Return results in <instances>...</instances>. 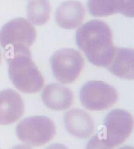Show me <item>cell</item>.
Instances as JSON below:
<instances>
[{
    "label": "cell",
    "mask_w": 134,
    "mask_h": 149,
    "mask_svg": "<svg viewBox=\"0 0 134 149\" xmlns=\"http://www.w3.org/2000/svg\"><path fill=\"white\" fill-rule=\"evenodd\" d=\"M76 43L87 59L94 65L106 67L113 58L116 47L112 32L105 22L93 20L78 28Z\"/></svg>",
    "instance_id": "obj_1"
},
{
    "label": "cell",
    "mask_w": 134,
    "mask_h": 149,
    "mask_svg": "<svg viewBox=\"0 0 134 149\" xmlns=\"http://www.w3.org/2000/svg\"><path fill=\"white\" fill-rule=\"evenodd\" d=\"M9 76L16 89L24 93L38 92L44 78L32 58L30 50L6 53Z\"/></svg>",
    "instance_id": "obj_2"
},
{
    "label": "cell",
    "mask_w": 134,
    "mask_h": 149,
    "mask_svg": "<svg viewBox=\"0 0 134 149\" xmlns=\"http://www.w3.org/2000/svg\"><path fill=\"white\" fill-rule=\"evenodd\" d=\"M36 38V31L32 23L23 17L11 20L0 30V45L6 53L27 51Z\"/></svg>",
    "instance_id": "obj_3"
},
{
    "label": "cell",
    "mask_w": 134,
    "mask_h": 149,
    "mask_svg": "<svg viewBox=\"0 0 134 149\" xmlns=\"http://www.w3.org/2000/svg\"><path fill=\"white\" fill-rule=\"evenodd\" d=\"M133 130V118L128 111L115 109L105 118L98 135L107 146H119L129 138Z\"/></svg>",
    "instance_id": "obj_4"
},
{
    "label": "cell",
    "mask_w": 134,
    "mask_h": 149,
    "mask_svg": "<svg viewBox=\"0 0 134 149\" xmlns=\"http://www.w3.org/2000/svg\"><path fill=\"white\" fill-rule=\"evenodd\" d=\"M16 132L21 142L32 147H39L54 138L56 127L53 120L48 117L32 116L19 122Z\"/></svg>",
    "instance_id": "obj_5"
},
{
    "label": "cell",
    "mask_w": 134,
    "mask_h": 149,
    "mask_svg": "<svg viewBox=\"0 0 134 149\" xmlns=\"http://www.w3.org/2000/svg\"><path fill=\"white\" fill-rule=\"evenodd\" d=\"M55 78L62 84H71L76 81L84 67V59L80 52L71 48L60 49L50 58Z\"/></svg>",
    "instance_id": "obj_6"
},
{
    "label": "cell",
    "mask_w": 134,
    "mask_h": 149,
    "mask_svg": "<svg viewBox=\"0 0 134 149\" xmlns=\"http://www.w3.org/2000/svg\"><path fill=\"white\" fill-rule=\"evenodd\" d=\"M80 101L85 108L103 111L110 108L117 102L118 93L115 88L100 81H91L82 87Z\"/></svg>",
    "instance_id": "obj_7"
},
{
    "label": "cell",
    "mask_w": 134,
    "mask_h": 149,
    "mask_svg": "<svg viewBox=\"0 0 134 149\" xmlns=\"http://www.w3.org/2000/svg\"><path fill=\"white\" fill-rule=\"evenodd\" d=\"M24 112L23 99L12 89L0 92V125H6L18 121Z\"/></svg>",
    "instance_id": "obj_8"
},
{
    "label": "cell",
    "mask_w": 134,
    "mask_h": 149,
    "mask_svg": "<svg viewBox=\"0 0 134 149\" xmlns=\"http://www.w3.org/2000/svg\"><path fill=\"white\" fill-rule=\"evenodd\" d=\"M87 8L94 17H107L121 14L134 17V0H88Z\"/></svg>",
    "instance_id": "obj_9"
},
{
    "label": "cell",
    "mask_w": 134,
    "mask_h": 149,
    "mask_svg": "<svg viewBox=\"0 0 134 149\" xmlns=\"http://www.w3.org/2000/svg\"><path fill=\"white\" fill-rule=\"evenodd\" d=\"M65 129L73 136L78 139H87L93 133L94 122L86 111L72 109L64 116Z\"/></svg>",
    "instance_id": "obj_10"
},
{
    "label": "cell",
    "mask_w": 134,
    "mask_h": 149,
    "mask_svg": "<svg viewBox=\"0 0 134 149\" xmlns=\"http://www.w3.org/2000/svg\"><path fill=\"white\" fill-rule=\"evenodd\" d=\"M86 15L84 6L75 0H69L62 3L56 9V24L60 28L72 29L79 27Z\"/></svg>",
    "instance_id": "obj_11"
},
{
    "label": "cell",
    "mask_w": 134,
    "mask_h": 149,
    "mask_svg": "<svg viewBox=\"0 0 134 149\" xmlns=\"http://www.w3.org/2000/svg\"><path fill=\"white\" fill-rule=\"evenodd\" d=\"M42 100L51 110L64 111L71 106L73 94L67 87L54 83L44 88L42 92Z\"/></svg>",
    "instance_id": "obj_12"
},
{
    "label": "cell",
    "mask_w": 134,
    "mask_h": 149,
    "mask_svg": "<svg viewBox=\"0 0 134 149\" xmlns=\"http://www.w3.org/2000/svg\"><path fill=\"white\" fill-rule=\"evenodd\" d=\"M106 69L120 78L134 79V51L129 48L116 47L113 58Z\"/></svg>",
    "instance_id": "obj_13"
},
{
    "label": "cell",
    "mask_w": 134,
    "mask_h": 149,
    "mask_svg": "<svg viewBox=\"0 0 134 149\" xmlns=\"http://www.w3.org/2000/svg\"><path fill=\"white\" fill-rule=\"evenodd\" d=\"M50 5L48 0H30L27 6V21L35 25H43L49 19Z\"/></svg>",
    "instance_id": "obj_14"
},
{
    "label": "cell",
    "mask_w": 134,
    "mask_h": 149,
    "mask_svg": "<svg viewBox=\"0 0 134 149\" xmlns=\"http://www.w3.org/2000/svg\"><path fill=\"white\" fill-rule=\"evenodd\" d=\"M86 149H113L107 146L104 141H102L98 134L93 136L86 145Z\"/></svg>",
    "instance_id": "obj_15"
},
{
    "label": "cell",
    "mask_w": 134,
    "mask_h": 149,
    "mask_svg": "<svg viewBox=\"0 0 134 149\" xmlns=\"http://www.w3.org/2000/svg\"><path fill=\"white\" fill-rule=\"evenodd\" d=\"M46 149H68L67 147L61 144H54L48 146Z\"/></svg>",
    "instance_id": "obj_16"
},
{
    "label": "cell",
    "mask_w": 134,
    "mask_h": 149,
    "mask_svg": "<svg viewBox=\"0 0 134 149\" xmlns=\"http://www.w3.org/2000/svg\"><path fill=\"white\" fill-rule=\"evenodd\" d=\"M11 149H33L32 147L28 144H17L16 146L13 147Z\"/></svg>",
    "instance_id": "obj_17"
},
{
    "label": "cell",
    "mask_w": 134,
    "mask_h": 149,
    "mask_svg": "<svg viewBox=\"0 0 134 149\" xmlns=\"http://www.w3.org/2000/svg\"><path fill=\"white\" fill-rule=\"evenodd\" d=\"M118 149H134V148L132 146H123Z\"/></svg>",
    "instance_id": "obj_18"
},
{
    "label": "cell",
    "mask_w": 134,
    "mask_h": 149,
    "mask_svg": "<svg viewBox=\"0 0 134 149\" xmlns=\"http://www.w3.org/2000/svg\"><path fill=\"white\" fill-rule=\"evenodd\" d=\"M1 62H2V53H1V51H0V64H1Z\"/></svg>",
    "instance_id": "obj_19"
}]
</instances>
